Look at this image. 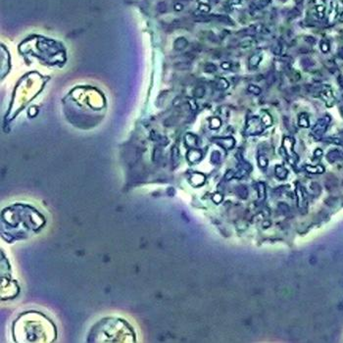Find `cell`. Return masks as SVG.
I'll use <instances>...</instances> for the list:
<instances>
[{
  "mask_svg": "<svg viewBox=\"0 0 343 343\" xmlns=\"http://www.w3.org/2000/svg\"><path fill=\"white\" fill-rule=\"evenodd\" d=\"M262 123L257 117H253L248 120L247 126H246L245 133L247 135H258V133H262Z\"/></svg>",
  "mask_w": 343,
  "mask_h": 343,
  "instance_id": "cell-1",
  "label": "cell"
},
{
  "mask_svg": "<svg viewBox=\"0 0 343 343\" xmlns=\"http://www.w3.org/2000/svg\"><path fill=\"white\" fill-rule=\"evenodd\" d=\"M320 96H322V98L324 99L325 104H327L329 107L332 106L333 103L335 102L333 93H332V91L329 86H324V88H323L322 91H320Z\"/></svg>",
  "mask_w": 343,
  "mask_h": 343,
  "instance_id": "cell-2",
  "label": "cell"
},
{
  "mask_svg": "<svg viewBox=\"0 0 343 343\" xmlns=\"http://www.w3.org/2000/svg\"><path fill=\"white\" fill-rule=\"evenodd\" d=\"M329 121H330V118L329 116H325L324 118L320 119V120L318 121V123L316 124V126L313 131H316V133H324L325 128H327V124L329 123Z\"/></svg>",
  "mask_w": 343,
  "mask_h": 343,
  "instance_id": "cell-3",
  "label": "cell"
},
{
  "mask_svg": "<svg viewBox=\"0 0 343 343\" xmlns=\"http://www.w3.org/2000/svg\"><path fill=\"white\" fill-rule=\"evenodd\" d=\"M187 45H188V41L186 40L184 37H178L175 41V43H174V48L176 51H182L183 49L186 48Z\"/></svg>",
  "mask_w": 343,
  "mask_h": 343,
  "instance_id": "cell-4",
  "label": "cell"
},
{
  "mask_svg": "<svg viewBox=\"0 0 343 343\" xmlns=\"http://www.w3.org/2000/svg\"><path fill=\"white\" fill-rule=\"evenodd\" d=\"M201 157H202V154L199 150H196V149H192L187 153V159L191 163H195L199 161Z\"/></svg>",
  "mask_w": 343,
  "mask_h": 343,
  "instance_id": "cell-5",
  "label": "cell"
},
{
  "mask_svg": "<svg viewBox=\"0 0 343 343\" xmlns=\"http://www.w3.org/2000/svg\"><path fill=\"white\" fill-rule=\"evenodd\" d=\"M261 61H262V56H261V54H258V53L253 54V55L249 58L250 69H256L258 66H259Z\"/></svg>",
  "mask_w": 343,
  "mask_h": 343,
  "instance_id": "cell-6",
  "label": "cell"
},
{
  "mask_svg": "<svg viewBox=\"0 0 343 343\" xmlns=\"http://www.w3.org/2000/svg\"><path fill=\"white\" fill-rule=\"evenodd\" d=\"M261 29H262V26L259 25V26H251L249 28L245 29L244 31H241V33L243 34V36H255L257 33H259L261 31Z\"/></svg>",
  "mask_w": 343,
  "mask_h": 343,
  "instance_id": "cell-7",
  "label": "cell"
},
{
  "mask_svg": "<svg viewBox=\"0 0 343 343\" xmlns=\"http://www.w3.org/2000/svg\"><path fill=\"white\" fill-rule=\"evenodd\" d=\"M275 176H277L279 180H284V178L287 176L288 172L283 166L277 165L275 169Z\"/></svg>",
  "mask_w": 343,
  "mask_h": 343,
  "instance_id": "cell-8",
  "label": "cell"
},
{
  "mask_svg": "<svg viewBox=\"0 0 343 343\" xmlns=\"http://www.w3.org/2000/svg\"><path fill=\"white\" fill-rule=\"evenodd\" d=\"M221 145H223V147H225V149H232L234 145V139L232 137H225V138H221L218 141Z\"/></svg>",
  "mask_w": 343,
  "mask_h": 343,
  "instance_id": "cell-9",
  "label": "cell"
},
{
  "mask_svg": "<svg viewBox=\"0 0 343 343\" xmlns=\"http://www.w3.org/2000/svg\"><path fill=\"white\" fill-rule=\"evenodd\" d=\"M292 148H293V139L290 137H285L283 139V149L286 151L288 155L293 154Z\"/></svg>",
  "mask_w": 343,
  "mask_h": 343,
  "instance_id": "cell-10",
  "label": "cell"
},
{
  "mask_svg": "<svg viewBox=\"0 0 343 343\" xmlns=\"http://www.w3.org/2000/svg\"><path fill=\"white\" fill-rule=\"evenodd\" d=\"M298 124H299L300 126H302V128H308L309 126V119H308V117L306 114H300L299 115V118H298Z\"/></svg>",
  "mask_w": 343,
  "mask_h": 343,
  "instance_id": "cell-11",
  "label": "cell"
},
{
  "mask_svg": "<svg viewBox=\"0 0 343 343\" xmlns=\"http://www.w3.org/2000/svg\"><path fill=\"white\" fill-rule=\"evenodd\" d=\"M228 86H230V83L227 81L225 79L223 78H220L218 79L217 81V87L219 89H221V90H225V89H228Z\"/></svg>",
  "mask_w": 343,
  "mask_h": 343,
  "instance_id": "cell-12",
  "label": "cell"
},
{
  "mask_svg": "<svg viewBox=\"0 0 343 343\" xmlns=\"http://www.w3.org/2000/svg\"><path fill=\"white\" fill-rule=\"evenodd\" d=\"M204 180H205V176L203 175H201V174H195V175H193V176L191 178V181L196 185L203 183Z\"/></svg>",
  "mask_w": 343,
  "mask_h": 343,
  "instance_id": "cell-13",
  "label": "cell"
},
{
  "mask_svg": "<svg viewBox=\"0 0 343 343\" xmlns=\"http://www.w3.org/2000/svg\"><path fill=\"white\" fill-rule=\"evenodd\" d=\"M261 122H262V124L265 126H272V124H273V119H272V117H271L270 114L264 113L262 119H261Z\"/></svg>",
  "mask_w": 343,
  "mask_h": 343,
  "instance_id": "cell-14",
  "label": "cell"
},
{
  "mask_svg": "<svg viewBox=\"0 0 343 343\" xmlns=\"http://www.w3.org/2000/svg\"><path fill=\"white\" fill-rule=\"evenodd\" d=\"M175 68L178 70H180V71H183V70H189L191 68V63L186 62V61L180 62V63L175 64Z\"/></svg>",
  "mask_w": 343,
  "mask_h": 343,
  "instance_id": "cell-15",
  "label": "cell"
},
{
  "mask_svg": "<svg viewBox=\"0 0 343 343\" xmlns=\"http://www.w3.org/2000/svg\"><path fill=\"white\" fill-rule=\"evenodd\" d=\"M193 95L196 98H202L205 95V88L203 86H197L193 90Z\"/></svg>",
  "mask_w": 343,
  "mask_h": 343,
  "instance_id": "cell-16",
  "label": "cell"
},
{
  "mask_svg": "<svg viewBox=\"0 0 343 343\" xmlns=\"http://www.w3.org/2000/svg\"><path fill=\"white\" fill-rule=\"evenodd\" d=\"M216 18L219 22H222L223 24H227V25H230V26H232L233 25V22L232 20L230 18V17L228 16H223V15H219V16H215Z\"/></svg>",
  "mask_w": 343,
  "mask_h": 343,
  "instance_id": "cell-17",
  "label": "cell"
},
{
  "mask_svg": "<svg viewBox=\"0 0 343 343\" xmlns=\"http://www.w3.org/2000/svg\"><path fill=\"white\" fill-rule=\"evenodd\" d=\"M247 90L249 91L250 93L254 94V95H260L261 92H262V89H261V87L255 85V84H250V85L248 86Z\"/></svg>",
  "mask_w": 343,
  "mask_h": 343,
  "instance_id": "cell-18",
  "label": "cell"
},
{
  "mask_svg": "<svg viewBox=\"0 0 343 343\" xmlns=\"http://www.w3.org/2000/svg\"><path fill=\"white\" fill-rule=\"evenodd\" d=\"M185 142L189 146H194L196 144V137L192 135H187L185 136Z\"/></svg>",
  "mask_w": 343,
  "mask_h": 343,
  "instance_id": "cell-19",
  "label": "cell"
},
{
  "mask_svg": "<svg viewBox=\"0 0 343 343\" xmlns=\"http://www.w3.org/2000/svg\"><path fill=\"white\" fill-rule=\"evenodd\" d=\"M204 71L206 73H210V74L215 73V72L217 71V66L214 65L212 63H207V64H205V66H204Z\"/></svg>",
  "mask_w": 343,
  "mask_h": 343,
  "instance_id": "cell-20",
  "label": "cell"
},
{
  "mask_svg": "<svg viewBox=\"0 0 343 343\" xmlns=\"http://www.w3.org/2000/svg\"><path fill=\"white\" fill-rule=\"evenodd\" d=\"M258 165H259L262 169L266 168L268 166V159L263 155L259 156V157H258Z\"/></svg>",
  "mask_w": 343,
  "mask_h": 343,
  "instance_id": "cell-21",
  "label": "cell"
},
{
  "mask_svg": "<svg viewBox=\"0 0 343 343\" xmlns=\"http://www.w3.org/2000/svg\"><path fill=\"white\" fill-rule=\"evenodd\" d=\"M267 83H268V86H271L272 85L273 83H275V73L273 71H271L269 74H268V76H267Z\"/></svg>",
  "mask_w": 343,
  "mask_h": 343,
  "instance_id": "cell-22",
  "label": "cell"
},
{
  "mask_svg": "<svg viewBox=\"0 0 343 343\" xmlns=\"http://www.w3.org/2000/svg\"><path fill=\"white\" fill-rule=\"evenodd\" d=\"M237 192H238V194H239V196L241 198H246V197H247V195H248L247 188H246L245 186H243V185H241V186H239V187L237 188Z\"/></svg>",
  "mask_w": 343,
  "mask_h": 343,
  "instance_id": "cell-23",
  "label": "cell"
},
{
  "mask_svg": "<svg viewBox=\"0 0 343 343\" xmlns=\"http://www.w3.org/2000/svg\"><path fill=\"white\" fill-rule=\"evenodd\" d=\"M221 120L219 118H212L210 121V126L212 128H218L221 126Z\"/></svg>",
  "mask_w": 343,
  "mask_h": 343,
  "instance_id": "cell-24",
  "label": "cell"
},
{
  "mask_svg": "<svg viewBox=\"0 0 343 343\" xmlns=\"http://www.w3.org/2000/svg\"><path fill=\"white\" fill-rule=\"evenodd\" d=\"M313 62H312V60H311V59H309V58H303L302 60H301V65H302V67L304 69H309V68H311V67L313 66Z\"/></svg>",
  "mask_w": 343,
  "mask_h": 343,
  "instance_id": "cell-25",
  "label": "cell"
},
{
  "mask_svg": "<svg viewBox=\"0 0 343 343\" xmlns=\"http://www.w3.org/2000/svg\"><path fill=\"white\" fill-rule=\"evenodd\" d=\"M306 169L308 172H311V173H322V172L324 171V169H323V167H320V166H318V167H315V168L307 166Z\"/></svg>",
  "mask_w": 343,
  "mask_h": 343,
  "instance_id": "cell-26",
  "label": "cell"
},
{
  "mask_svg": "<svg viewBox=\"0 0 343 343\" xmlns=\"http://www.w3.org/2000/svg\"><path fill=\"white\" fill-rule=\"evenodd\" d=\"M338 156H339V152L336 150H334V151H331L330 153H329L327 158H329V160H330V161H334L338 158Z\"/></svg>",
  "mask_w": 343,
  "mask_h": 343,
  "instance_id": "cell-27",
  "label": "cell"
},
{
  "mask_svg": "<svg viewBox=\"0 0 343 343\" xmlns=\"http://www.w3.org/2000/svg\"><path fill=\"white\" fill-rule=\"evenodd\" d=\"M258 191H259V194H260V196H261V198H264L266 189H265V184H264L263 182H259V183H258Z\"/></svg>",
  "mask_w": 343,
  "mask_h": 343,
  "instance_id": "cell-28",
  "label": "cell"
},
{
  "mask_svg": "<svg viewBox=\"0 0 343 343\" xmlns=\"http://www.w3.org/2000/svg\"><path fill=\"white\" fill-rule=\"evenodd\" d=\"M317 14L318 16L320 17V18H323V17L325 16V6H323V5H319V6H317Z\"/></svg>",
  "mask_w": 343,
  "mask_h": 343,
  "instance_id": "cell-29",
  "label": "cell"
},
{
  "mask_svg": "<svg viewBox=\"0 0 343 343\" xmlns=\"http://www.w3.org/2000/svg\"><path fill=\"white\" fill-rule=\"evenodd\" d=\"M320 49L324 53H327L329 51V44L327 43V42H322L320 43Z\"/></svg>",
  "mask_w": 343,
  "mask_h": 343,
  "instance_id": "cell-30",
  "label": "cell"
},
{
  "mask_svg": "<svg viewBox=\"0 0 343 343\" xmlns=\"http://www.w3.org/2000/svg\"><path fill=\"white\" fill-rule=\"evenodd\" d=\"M199 10L202 12V13H208V12L210 11V6L207 4H200Z\"/></svg>",
  "mask_w": 343,
  "mask_h": 343,
  "instance_id": "cell-31",
  "label": "cell"
},
{
  "mask_svg": "<svg viewBox=\"0 0 343 343\" xmlns=\"http://www.w3.org/2000/svg\"><path fill=\"white\" fill-rule=\"evenodd\" d=\"M336 11H337V13H338L339 15L343 14V1H342V0H339V1L337 2Z\"/></svg>",
  "mask_w": 343,
  "mask_h": 343,
  "instance_id": "cell-32",
  "label": "cell"
},
{
  "mask_svg": "<svg viewBox=\"0 0 343 343\" xmlns=\"http://www.w3.org/2000/svg\"><path fill=\"white\" fill-rule=\"evenodd\" d=\"M158 10H159V12H161V13H164V12L167 11V5H166L165 2H161V3H159Z\"/></svg>",
  "mask_w": 343,
  "mask_h": 343,
  "instance_id": "cell-33",
  "label": "cell"
},
{
  "mask_svg": "<svg viewBox=\"0 0 343 343\" xmlns=\"http://www.w3.org/2000/svg\"><path fill=\"white\" fill-rule=\"evenodd\" d=\"M182 103H183V99L181 98L180 96H178V97H176L175 99H174V101H173L174 106H180V105H181Z\"/></svg>",
  "mask_w": 343,
  "mask_h": 343,
  "instance_id": "cell-34",
  "label": "cell"
},
{
  "mask_svg": "<svg viewBox=\"0 0 343 343\" xmlns=\"http://www.w3.org/2000/svg\"><path fill=\"white\" fill-rule=\"evenodd\" d=\"M173 160H174V162H176V161H178V148L176 147H174V149H173Z\"/></svg>",
  "mask_w": 343,
  "mask_h": 343,
  "instance_id": "cell-35",
  "label": "cell"
},
{
  "mask_svg": "<svg viewBox=\"0 0 343 343\" xmlns=\"http://www.w3.org/2000/svg\"><path fill=\"white\" fill-rule=\"evenodd\" d=\"M187 102L190 105V108L192 109V110H196V109H197V104H196V102L193 100V99H188Z\"/></svg>",
  "mask_w": 343,
  "mask_h": 343,
  "instance_id": "cell-36",
  "label": "cell"
},
{
  "mask_svg": "<svg viewBox=\"0 0 343 343\" xmlns=\"http://www.w3.org/2000/svg\"><path fill=\"white\" fill-rule=\"evenodd\" d=\"M221 67H222L223 70H230L232 68V64H230V62H223Z\"/></svg>",
  "mask_w": 343,
  "mask_h": 343,
  "instance_id": "cell-37",
  "label": "cell"
},
{
  "mask_svg": "<svg viewBox=\"0 0 343 343\" xmlns=\"http://www.w3.org/2000/svg\"><path fill=\"white\" fill-rule=\"evenodd\" d=\"M212 160L214 163H218V161L220 160V154L219 152H214L212 156Z\"/></svg>",
  "mask_w": 343,
  "mask_h": 343,
  "instance_id": "cell-38",
  "label": "cell"
},
{
  "mask_svg": "<svg viewBox=\"0 0 343 343\" xmlns=\"http://www.w3.org/2000/svg\"><path fill=\"white\" fill-rule=\"evenodd\" d=\"M305 41L308 42L309 44H314L316 42V39L313 36H306L305 37Z\"/></svg>",
  "mask_w": 343,
  "mask_h": 343,
  "instance_id": "cell-39",
  "label": "cell"
},
{
  "mask_svg": "<svg viewBox=\"0 0 343 343\" xmlns=\"http://www.w3.org/2000/svg\"><path fill=\"white\" fill-rule=\"evenodd\" d=\"M251 44H252V40L249 39V40H246V41H243L240 43V46L241 47H246V46H250Z\"/></svg>",
  "mask_w": 343,
  "mask_h": 343,
  "instance_id": "cell-40",
  "label": "cell"
},
{
  "mask_svg": "<svg viewBox=\"0 0 343 343\" xmlns=\"http://www.w3.org/2000/svg\"><path fill=\"white\" fill-rule=\"evenodd\" d=\"M183 9V6L180 3H176L175 4V10L176 11H181Z\"/></svg>",
  "mask_w": 343,
  "mask_h": 343,
  "instance_id": "cell-41",
  "label": "cell"
},
{
  "mask_svg": "<svg viewBox=\"0 0 343 343\" xmlns=\"http://www.w3.org/2000/svg\"><path fill=\"white\" fill-rule=\"evenodd\" d=\"M240 3V0H228V4L230 5H237Z\"/></svg>",
  "mask_w": 343,
  "mask_h": 343,
  "instance_id": "cell-42",
  "label": "cell"
},
{
  "mask_svg": "<svg viewBox=\"0 0 343 343\" xmlns=\"http://www.w3.org/2000/svg\"><path fill=\"white\" fill-rule=\"evenodd\" d=\"M259 1L261 2V4H263V5H268L271 2V0H259Z\"/></svg>",
  "mask_w": 343,
  "mask_h": 343,
  "instance_id": "cell-43",
  "label": "cell"
},
{
  "mask_svg": "<svg viewBox=\"0 0 343 343\" xmlns=\"http://www.w3.org/2000/svg\"><path fill=\"white\" fill-rule=\"evenodd\" d=\"M338 54H339V57H340V58H341L342 60H343V47H341V48L339 49V53H338Z\"/></svg>",
  "mask_w": 343,
  "mask_h": 343,
  "instance_id": "cell-44",
  "label": "cell"
},
{
  "mask_svg": "<svg viewBox=\"0 0 343 343\" xmlns=\"http://www.w3.org/2000/svg\"><path fill=\"white\" fill-rule=\"evenodd\" d=\"M295 2H296V4H301L303 2V0H295Z\"/></svg>",
  "mask_w": 343,
  "mask_h": 343,
  "instance_id": "cell-45",
  "label": "cell"
},
{
  "mask_svg": "<svg viewBox=\"0 0 343 343\" xmlns=\"http://www.w3.org/2000/svg\"><path fill=\"white\" fill-rule=\"evenodd\" d=\"M199 1H202V2H203L202 4H204V3L206 4V3H207V2H208V0H199Z\"/></svg>",
  "mask_w": 343,
  "mask_h": 343,
  "instance_id": "cell-46",
  "label": "cell"
},
{
  "mask_svg": "<svg viewBox=\"0 0 343 343\" xmlns=\"http://www.w3.org/2000/svg\"><path fill=\"white\" fill-rule=\"evenodd\" d=\"M280 1H282V2H285V1H287V0H280Z\"/></svg>",
  "mask_w": 343,
  "mask_h": 343,
  "instance_id": "cell-47",
  "label": "cell"
}]
</instances>
